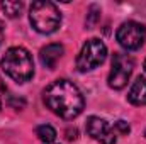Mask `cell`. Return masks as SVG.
I'll use <instances>...</instances> for the list:
<instances>
[{
	"mask_svg": "<svg viewBox=\"0 0 146 144\" xmlns=\"http://www.w3.org/2000/svg\"><path fill=\"white\" fill-rule=\"evenodd\" d=\"M63 51H65L63 46L58 44V42H53V44L44 46L39 51V61H41V65L44 68H48V70H54L56 65H58V61L63 56Z\"/></svg>",
	"mask_w": 146,
	"mask_h": 144,
	"instance_id": "obj_8",
	"label": "cell"
},
{
	"mask_svg": "<svg viewBox=\"0 0 146 144\" xmlns=\"http://www.w3.org/2000/svg\"><path fill=\"white\" fill-rule=\"evenodd\" d=\"M115 129H117L121 134H129V131H131L129 124L124 122V120H117V122H115Z\"/></svg>",
	"mask_w": 146,
	"mask_h": 144,
	"instance_id": "obj_13",
	"label": "cell"
},
{
	"mask_svg": "<svg viewBox=\"0 0 146 144\" xmlns=\"http://www.w3.org/2000/svg\"><path fill=\"white\" fill-rule=\"evenodd\" d=\"M145 71H146V59H145Z\"/></svg>",
	"mask_w": 146,
	"mask_h": 144,
	"instance_id": "obj_15",
	"label": "cell"
},
{
	"mask_svg": "<svg viewBox=\"0 0 146 144\" xmlns=\"http://www.w3.org/2000/svg\"><path fill=\"white\" fill-rule=\"evenodd\" d=\"M117 42L127 49V51H136L139 49L146 41V27L139 22L134 20H127L124 24H121V27L115 32Z\"/></svg>",
	"mask_w": 146,
	"mask_h": 144,
	"instance_id": "obj_6",
	"label": "cell"
},
{
	"mask_svg": "<svg viewBox=\"0 0 146 144\" xmlns=\"http://www.w3.org/2000/svg\"><path fill=\"white\" fill-rule=\"evenodd\" d=\"M0 66L7 76H10L14 81L17 83H26L34 76V61L33 56L27 49L15 46L7 49V53L3 54Z\"/></svg>",
	"mask_w": 146,
	"mask_h": 144,
	"instance_id": "obj_2",
	"label": "cell"
},
{
	"mask_svg": "<svg viewBox=\"0 0 146 144\" xmlns=\"http://www.w3.org/2000/svg\"><path fill=\"white\" fill-rule=\"evenodd\" d=\"M24 9V3L22 2H2V10L7 14V17L14 19V17H19L21 12Z\"/></svg>",
	"mask_w": 146,
	"mask_h": 144,
	"instance_id": "obj_11",
	"label": "cell"
},
{
	"mask_svg": "<svg viewBox=\"0 0 146 144\" xmlns=\"http://www.w3.org/2000/svg\"><path fill=\"white\" fill-rule=\"evenodd\" d=\"M145 136H146V131H145Z\"/></svg>",
	"mask_w": 146,
	"mask_h": 144,
	"instance_id": "obj_17",
	"label": "cell"
},
{
	"mask_svg": "<svg viewBox=\"0 0 146 144\" xmlns=\"http://www.w3.org/2000/svg\"><path fill=\"white\" fill-rule=\"evenodd\" d=\"M3 22L0 20V46H2V42H3V37H5V31H3Z\"/></svg>",
	"mask_w": 146,
	"mask_h": 144,
	"instance_id": "obj_14",
	"label": "cell"
},
{
	"mask_svg": "<svg viewBox=\"0 0 146 144\" xmlns=\"http://www.w3.org/2000/svg\"><path fill=\"white\" fill-rule=\"evenodd\" d=\"M127 100L133 105H146V78L145 76H138L136 81L133 83L129 93H127Z\"/></svg>",
	"mask_w": 146,
	"mask_h": 144,
	"instance_id": "obj_9",
	"label": "cell"
},
{
	"mask_svg": "<svg viewBox=\"0 0 146 144\" xmlns=\"http://www.w3.org/2000/svg\"><path fill=\"white\" fill-rule=\"evenodd\" d=\"M42 100H44V105L53 114H56L65 120H72L78 117L85 107V98L82 92L76 88V85L63 78L53 81L42 92Z\"/></svg>",
	"mask_w": 146,
	"mask_h": 144,
	"instance_id": "obj_1",
	"label": "cell"
},
{
	"mask_svg": "<svg viewBox=\"0 0 146 144\" xmlns=\"http://www.w3.org/2000/svg\"><path fill=\"white\" fill-rule=\"evenodd\" d=\"M106 58H107V46L100 39L92 37L83 44V48L76 58V68L82 73L92 71L99 65H102L106 61Z\"/></svg>",
	"mask_w": 146,
	"mask_h": 144,
	"instance_id": "obj_4",
	"label": "cell"
},
{
	"mask_svg": "<svg viewBox=\"0 0 146 144\" xmlns=\"http://www.w3.org/2000/svg\"><path fill=\"white\" fill-rule=\"evenodd\" d=\"M87 132L92 139H95L100 144H115V141H117L112 126L107 120L95 117V115L87 119Z\"/></svg>",
	"mask_w": 146,
	"mask_h": 144,
	"instance_id": "obj_7",
	"label": "cell"
},
{
	"mask_svg": "<svg viewBox=\"0 0 146 144\" xmlns=\"http://www.w3.org/2000/svg\"><path fill=\"white\" fill-rule=\"evenodd\" d=\"M0 108H2V100H0Z\"/></svg>",
	"mask_w": 146,
	"mask_h": 144,
	"instance_id": "obj_16",
	"label": "cell"
},
{
	"mask_svg": "<svg viewBox=\"0 0 146 144\" xmlns=\"http://www.w3.org/2000/svg\"><path fill=\"white\" fill-rule=\"evenodd\" d=\"M36 136L39 137V141H42L46 144H51L56 139V131L49 124H42V126H37L36 127Z\"/></svg>",
	"mask_w": 146,
	"mask_h": 144,
	"instance_id": "obj_10",
	"label": "cell"
},
{
	"mask_svg": "<svg viewBox=\"0 0 146 144\" xmlns=\"http://www.w3.org/2000/svg\"><path fill=\"white\" fill-rule=\"evenodd\" d=\"M134 70V59L129 54L124 53H114L112 54V65H110V73L107 78L110 88L121 90L127 85L129 76L133 75Z\"/></svg>",
	"mask_w": 146,
	"mask_h": 144,
	"instance_id": "obj_5",
	"label": "cell"
},
{
	"mask_svg": "<svg viewBox=\"0 0 146 144\" xmlns=\"http://www.w3.org/2000/svg\"><path fill=\"white\" fill-rule=\"evenodd\" d=\"M29 20L37 32L51 34L60 27L61 14L53 2L39 0V2H34L29 9Z\"/></svg>",
	"mask_w": 146,
	"mask_h": 144,
	"instance_id": "obj_3",
	"label": "cell"
},
{
	"mask_svg": "<svg viewBox=\"0 0 146 144\" xmlns=\"http://www.w3.org/2000/svg\"><path fill=\"white\" fill-rule=\"evenodd\" d=\"M99 19H100V9L97 5H90L88 7V14H87V20H85L87 27L94 29V26L99 22Z\"/></svg>",
	"mask_w": 146,
	"mask_h": 144,
	"instance_id": "obj_12",
	"label": "cell"
}]
</instances>
